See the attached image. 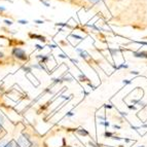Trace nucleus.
<instances>
[{
  "label": "nucleus",
  "mask_w": 147,
  "mask_h": 147,
  "mask_svg": "<svg viewBox=\"0 0 147 147\" xmlns=\"http://www.w3.org/2000/svg\"><path fill=\"white\" fill-rule=\"evenodd\" d=\"M12 56L15 57L16 59L20 60V61H26L28 59L27 54L24 49H20V47H15L12 49Z\"/></svg>",
  "instance_id": "obj_1"
},
{
  "label": "nucleus",
  "mask_w": 147,
  "mask_h": 147,
  "mask_svg": "<svg viewBox=\"0 0 147 147\" xmlns=\"http://www.w3.org/2000/svg\"><path fill=\"white\" fill-rule=\"evenodd\" d=\"M135 57H137V58H146L147 59V53H136Z\"/></svg>",
  "instance_id": "obj_2"
},
{
  "label": "nucleus",
  "mask_w": 147,
  "mask_h": 147,
  "mask_svg": "<svg viewBox=\"0 0 147 147\" xmlns=\"http://www.w3.org/2000/svg\"><path fill=\"white\" fill-rule=\"evenodd\" d=\"M77 133H78V134H80V135H82V136H88V131L84 130V129H79V130H77Z\"/></svg>",
  "instance_id": "obj_3"
},
{
  "label": "nucleus",
  "mask_w": 147,
  "mask_h": 147,
  "mask_svg": "<svg viewBox=\"0 0 147 147\" xmlns=\"http://www.w3.org/2000/svg\"><path fill=\"white\" fill-rule=\"evenodd\" d=\"M1 147H17V146L15 145V142H13V141H11V142L7 143L6 145H4V146H1Z\"/></svg>",
  "instance_id": "obj_4"
},
{
  "label": "nucleus",
  "mask_w": 147,
  "mask_h": 147,
  "mask_svg": "<svg viewBox=\"0 0 147 147\" xmlns=\"http://www.w3.org/2000/svg\"><path fill=\"white\" fill-rule=\"evenodd\" d=\"M78 52L80 53V56L82 57V58H86V57L88 56V55L86 54V52H84V51H81V49H78Z\"/></svg>",
  "instance_id": "obj_5"
},
{
  "label": "nucleus",
  "mask_w": 147,
  "mask_h": 147,
  "mask_svg": "<svg viewBox=\"0 0 147 147\" xmlns=\"http://www.w3.org/2000/svg\"><path fill=\"white\" fill-rule=\"evenodd\" d=\"M104 136H105V138H112L113 134H112V133H109V132H105Z\"/></svg>",
  "instance_id": "obj_6"
},
{
  "label": "nucleus",
  "mask_w": 147,
  "mask_h": 147,
  "mask_svg": "<svg viewBox=\"0 0 147 147\" xmlns=\"http://www.w3.org/2000/svg\"><path fill=\"white\" fill-rule=\"evenodd\" d=\"M18 23H20V24H27L28 21H25V20H20V21H18Z\"/></svg>",
  "instance_id": "obj_7"
},
{
  "label": "nucleus",
  "mask_w": 147,
  "mask_h": 147,
  "mask_svg": "<svg viewBox=\"0 0 147 147\" xmlns=\"http://www.w3.org/2000/svg\"><path fill=\"white\" fill-rule=\"evenodd\" d=\"M4 23H5V24H6V25H9V26L12 24L11 21H8V20H4Z\"/></svg>",
  "instance_id": "obj_8"
},
{
  "label": "nucleus",
  "mask_w": 147,
  "mask_h": 147,
  "mask_svg": "<svg viewBox=\"0 0 147 147\" xmlns=\"http://www.w3.org/2000/svg\"><path fill=\"white\" fill-rule=\"evenodd\" d=\"M91 3H98L99 1H101V0H88Z\"/></svg>",
  "instance_id": "obj_9"
},
{
  "label": "nucleus",
  "mask_w": 147,
  "mask_h": 147,
  "mask_svg": "<svg viewBox=\"0 0 147 147\" xmlns=\"http://www.w3.org/2000/svg\"><path fill=\"white\" fill-rule=\"evenodd\" d=\"M24 70H25V71H27V73L31 71V69H30V68H24Z\"/></svg>",
  "instance_id": "obj_10"
},
{
  "label": "nucleus",
  "mask_w": 147,
  "mask_h": 147,
  "mask_svg": "<svg viewBox=\"0 0 147 147\" xmlns=\"http://www.w3.org/2000/svg\"><path fill=\"white\" fill-rule=\"evenodd\" d=\"M72 36H73L74 38H78V39H81V37L80 36H77V35H72Z\"/></svg>",
  "instance_id": "obj_11"
},
{
  "label": "nucleus",
  "mask_w": 147,
  "mask_h": 147,
  "mask_svg": "<svg viewBox=\"0 0 147 147\" xmlns=\"http://www.w3.org/2000/svg\"><path fill=\"white\" fill-rule=\"evenodd\" d=\"M67 116H73V113H72V112H68V113H67Z\"/></svg>",
  "instance_id": "obj_12"
},
{
  "label": "nucleus",
  "mask_w": 147,
  "mask_h": 147,
  "mask_svg": "<svg viewBox=\"0 0 147 147\" xmlns=\"http://www.w3.org/2000/svg\"><path fill=\"white\" fill-rule=\"evenodd\" d=\"M5 10V8L3 7V6H0V11H4Z\"/></svg>",
  "instance_id": "obj_13"
},
{
  "label": "nucleus",
  "mask_w": 147,
  "mask_h": 147,
  "mask_svg": "<svg viewBox=\"0 0 147 147\" xmlns=\"http://www.w3.org/2000/svg\"><path fill=\"white\" fill-rule=\"evenodd\" d=\"M35 23H38V24H42L43 21H35Z\"/></svg>",
  "instance_id": "obj_14"
},
{
  "label": "nucleus",
  "mask_w": 147,
  "mask_h": 147,
  "mask_svg": "<svg viewBox=\"0 0 147 147\" xmlns=\"http://www.w3.org/2000/svg\"><path fill=\"white\" fill-rule=\"evenodd\" d=\"M129 108H130V109H136L135 106H129Z\"/></svg>",
  "instance_id": "obj_15"
},
{
  "label": "nucleus",
  "mask_w": 147,
  "mask_h": 147,
  "mask_svg": "<svg viewBox=\"0 0 147 147\" xmlns=\"http://www.w3.org/2000/svg\"><path fill=\"white\" fill-rule=\"evenodd\" d=\"M123 82H125V84H130L131 81L130 80H125V81H123Z\"/></svg>",
  "instance_id": "obj_16"
},
{
  "label": "nucleus",
  "mask_w": 147,
  "mask_h": 147,
  "mask_svg": "<svg viewBox=\"0 0 147 147\" xmlns=\"http://www.w3.org/2000/svg\"><path fill=\"white\" fill-rule=\"evenodd\" d=\"M132 74H138V72H137V71H133V72H132Z\"/></svg>",
  "instance_id": "obj_17"
},
{
  "label": "nucleus",
  "mask_w": 147,
  "mask_h": 147,
  "mask_svg": "<svg viewBox=\"0 0 147 147\" xmlns=\"http://www.w3.org/2000/svg\"><path fill=\"white\" fill-rule=\"evenodd\" d=\"M139 147H144V146H139Z\"/></svg>",
  "instance_id": "obj_18"
}]
</instances>
